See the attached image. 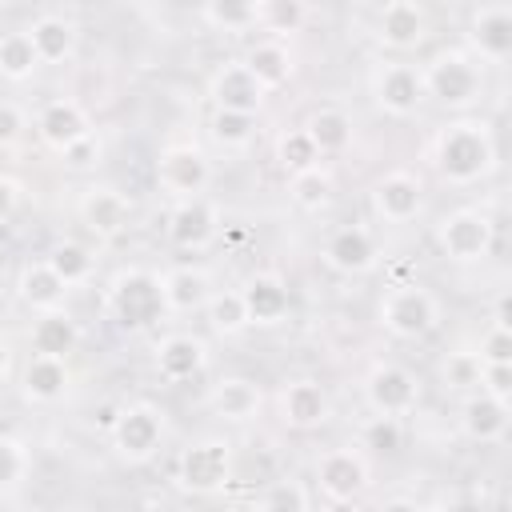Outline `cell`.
I'll return each instance as SVG.
<instances>
[{
  "label": "cell",
  "mask_w": 512,
  "mask_h": 512,
  "mask_svg": "<svg viewBox=\"0 0 512 512\" xmlns=\"http://www.w3.org/2000/svg\"><path fill=\"white\" fill-rule=\"evenodd\" d=\"M496 164V140L484 120H456L436 140V168L452 184H472Z\"/></svg>",
  "instance_id": "obj_1"
},
{
  "label": "cell",
  "mask_w": 512,
  "mask_h": 512,
  "mask_svg": "<svg viewBox=\"0 0 512 512\" xmlns=\"http://www.w3.org/2000/svg\"><path fill=\"white\" fill-rule=\"evenodd\" d=\"M108 312L128 332L152 328L168 312L160 276H152L148 268H124V272H116V280L108 284Z\"/></svg>",
  "instance_id": "obj_2"
},
{
  "label": "cell",
  "mask_w": 512,
  "mask_h": 512,
  "mask_svg": "<svg viewBox=\"0 0 512 512\" xmlns=\"http://www.w3.org/2000/svg\"><path fill=\"white\" fill-rule=\"evenodd\" d=\"M380 320L392 336L400 340H420L436 328L440 320V304L428 288L420 284H400V288H388L384 300H380Z\"/></svg>",
  "instance_id": "obj_3"
},
{
  "label": "cell",
  "mask_w": 512,
  "mask_h": 512,
  "mask_svg": "<svg viewBox=\"0 0 512 512\" xmlns=\"http://www.w3.org/2000/svg\"><path fill=\"white\" fill-rule=\"evenodd\" d=\"M420 80H424V92L448 108H464L480 96V68L464 52H436L420 72Z\"/></svg>",
  "instance_id": "obj_4"
},
{
  "label": "cell",
  "mask_w": 512,
  "mask_h": 512,
  "mask_svg": "<svg viewBox=\"0 0 512 512\" xmlns=\"http://www.w3.org/2000/svg\"><path fill=\"white\" fill-rule=\"evenodd\" d=\"M436 244L448 260L456 264H472V260H484L488 248H492V224L484 212L476 208H456L440 220L436 228Z\"/></svg>",
  "instance_id": "obj_5"
},
{
  "label": "cell",
  "mask_w": 512,
  "mask_h": 512,
  "mask_svg": "<svg viewBox=\"0 0 512 512\" xmlns=\"http://www.w3.org/2000/svg\"><path fill=\"white\" fill-rule=\"evenodd\" d=\"M156 180H160V188L168 196L188 200V196H200L208 188L212 164H208L204 148H196V144H172L156 160Z\"/></svg>",
  "instance_id": "obj_6"
},
{
  "label": "cell",
  "mask_w": 512,
  "mask_h": 512,
  "mask_svg": "<svg viewBox=\"0 0 512 512\" xmlns=\"http://www.w3.org/2000/svg\"><path fill=\"white\" fill-rule=\"evenodd\" d=\"M176 476H180V484H184L188 492H200V496L224 488L228 476H232V452H228V444L216 440V436L196 440L192 448L180 452Z\"/></svg>",
  "instance_id": "obj_7"
},
{
  "label": "cell",
  "mask_w": 512,
  "mask_h": 512,
  "mask_svg": "<svg viewBox=\"0 0 512 512\" xmlns=\"http://www.w3.org/2000/svg\"><path fill=\"white\" fill-rule=\"evenodd\" d=\"M112 440L124 460H148L164 440V416L152 404H128L112 416Z\"/></svg>",
  "instance_id": "obj_8"
},
{
  "label": "cell",
  "mask_w": 512,
  "mask_h": 512,
  "mask_svg": "<svg viewBox=\"0 0 512 512\" xmlns=\"http://www.w3.org/2000/svg\"><path fill=\"white\" fill-rule=\"evenodd\" d=\"M208 96H212V104L224 108V112H248V116H256V112L264 108L268 88L252 76V68H248L244 60H232V64H220V68L212 72Z\"/></svg>",
  "instance_id": "obj_9"
},
{
  "label": "cell",
  "mask_w": 512,
  "mask_h": 512,
  "mask_svg": "<svg viewBox=\"0 0 512 512\" xmlns=\"http://www.w3.org/2000/svg\"><path fill=\"white\" fill-rule=\"evenodd\" d=\"M316 480L324 488V496L332 504H344V500H356L368 484V468H364V456L356 448H332L320 456L316 464Z\"/></svg>",
  "instance_id": "obj_10"
},
{
  "label": "cell",
  "mask_w": 512,
  "mask_h": 512,
  "mask_svg": "<svg viewBox=\"0 0 512 512\" xmlns=\"http://www.w3.org/2000/svg\"><path fill=\"white\" fill-rule=\"evenodd\" d=\"M368 404L372 412H388V416H404L420 404V384L408 368L400 364H380L368 376Z\"/></svg>",
  "instance_id": "obj_11"
},
{
  "label": "cell",
  "mask_w": 512,
  "mask_h": 512,
  "mask_svg": "<svg viewBox=\"0 0 512 512\" xmlns=\"http://www.w3.org/2000/svg\"><path fill=\"white\" fill-rule=\"evenodd\" d=\"M420 100H424V80H420V72L412 64H384L376 72V104L388 116L404 120V116H412L420 108Z\"/></svg>",
  "instance_id": "obj_12"
},
{
  "label": "cell",
  "mask_w": 512,
  "mask_h": 512,
  "mask_svg": "<svg viewBox=\"0 0 512 512\" xmlns=\"http://www.w3.org/2000/svg\"><path fill=\"white\" fill-rule=\"evenodd\" d=\"M216 236V208L204 200V196H188L172 208L168 216V240L184 252H200L208 248Z\"/></svg>",
  "instance_id": "obj_13"
},
{
  "label": "cell",
  "mask_w": 512,
  "mask_h": 512,
  "mask_svg": "<svg viewBox=\"0 0 512 512\" xmlns=\"http://www.w3.org/2000/svg\"><path fill=\"white\" fill-rule=\"evenodd\" d=\"M424 204V192H420V180H412L408 172H388L376 180L372 188V208L380 220L388 224H408Z\"/></svg>",
  "instance_id": "obj_14"
},
{
  "label": "cell",
  "mask_w": 512,
  "mask_h": 512,
  "mask_svg": "<svg viewBox=\"0 0 512 512\" xmlns=\"http://www.w3.org/2000/svg\"><path fill=\"white\" fill-rule=\"evenodd\" d=\"M324 260L344 272V276H360L376 264V240L364 224H348V228H336L324 244Z\"/></svg>",
  "instance_id": "obj_15"
},
{
  "label": "cell",
  "mask_w": 512,
  "mask_h": 512,
  "mask_svg": "<svg viewBox=\"0 0 512 512\" xmlns=\"http://www.w3.org/2000/svg\"><path fill=\"white\" fill-rule=\"evenodd\" d=\"M240 300H244V312H248V324H280L288 316V288L276 272H256L244 280L240 288Z\"/></svg>",
  "instance_id": "obj_16"
},
{
  "label": "cell",
  "mask_w": 512,
  "mask_h": 512,
  "mask_svg": "<svg viewBox=\"0 0 512 512\" xmlns=\"http://www.w3.org/2000/svg\"><path fill=\"white\" fill-rule=\"evenodd\" d=\"M128 216H132V204L116 188H108V184H96V188H88L80 196V220L96 236H104V240L108 236H120L128 228Z\"/></svg>",
  "instance_id": "obj_17"
},
{
  "label": "cell",
  "mask_w": 512,
  "mask_h": 512,
  "mask_svg": "<svg viewBox=\"0 0 512 512\" xmlns=\"http://www.w3.org/2000/svg\"><path fill=\"white\" fill-rule=\"evenodd\" d=\"M280 416L292 428H320L332 416V400L316 380H292L280 392Z\"/></svg>",
  "instance_id": "obj_18"
},
{
  "label": "cell",
  "mask_w": 512,
  "mask_h": 512,
  "mask_svg": "<svg viewBox=\"0 0 512 512\" xmlns=\"http://www.w3.org/2000/svg\"><path fill=\"white\" fill-rule=\"evenodd\" d=\"M204 360H208V348L200 336L176 332V336H164L156 344V368L164 380H192V376H200Z\"/></svg>",
  "instance_id": "obj_19"
},
{
  "label": "cell",
  "mask_w": 512,
  "mask_h": 512,
  "mask_svg": "<svg viewBox=\"0 0 512 512\" xmlns=\"http://www.w3.org/2000/svg\"><path fill=\"white\" fill-rule=\"evenodd\" d=\"M36 128L44 136V144H52L56 152H64L72 140L88 136V116L76 100H48L36 116Z\"/></svg>",
  "instance_id": "obj_20"
},
{
  "label": "cell",
  "mask_w": 512,
  "mask_h": 512,
  "mask_svg": "<svg viewBox=\"0 0 512 512\" xmlns=\"http://www.w3.org/2000/svg\"><path fill=\"white\" fill-rule=\"evenodd\" d=\"M472 44L484 60H508L512 52V12L504 4H488L472 16Z\"/></svg>",
  "instance_id": "obj_21"
},
{
  "label": "cell",
  "mask_w": 512,
  "mask_h": 512,
  "mask_svg": "<svg viewBox=\"0 0 512 512\" xmlns=\"http://www.w3.org/2000/svg\"><path fill=\"white\" fill-rule=\"evenodd\" d=\"M380 40L388 48H416L424 40V12L416 0H388L380 12Z\"/></svg>",
  "instance_id": "obj_22"
},
{
  "label": "cell",
  "mask_w": 512,
  "mask_h": 512,
  "mask_svg": "<svg viewBox=\"0 0 512 512\" xmlns=\"http://www.w3.org/2000/svg\"><path fill=\"white\" fill-rule=\"evenodd\" d=\"M160 284H164V304H168V312H196V308H204L208 296H212L208 272H204V268H192V264L172 268Z\"/></svg>",
  "instance_id": "obj_23"
},
{
  "label": "cell",
  "mask_w": 512,
  "mask_h": 512,
  "mask_svg": "<svg viewBox=\"0 0 512 512\" xmlns=\"http://www.w3.org/2000/svg\"><path fill=\"white\" fill-rule=\"evenodd\" d=\"M208 404H212L216 416H224V420H232V424H244V420H252V416L260 412V388H256L248 376H224V380L212 388Z\"/></svg>",
  "instance_id": "obj_24"
},
{
  "label": "cell",
  "mask_w": 512,
  "mask_h": 512,
  "mask_svg": "<svg viewBox=\"0 0 512 512\" xmlns=\"http://www.w3.org/2000/svg\"><path fill=\"white\" fill-rule=\"evenodd\" d=\"M68 388V364L60 356H32L24 368V396L36 404H56Z\"/></svg>",
  "instance_id": "obj_25"
},
{
  "label": "cell",
  "mask_w": 512,
  "mask_h": 512,
  "mask_svg": "<svg viewBox=\"0 0 512 512\" xmlns=\"http://www.w3.org/2000/svg\"><path fill=\"white\" fill-rule=\"evenodd\" d=\"M460 424H464V432H468L472 440L492 444V440H500V436L508 432V404H504V400H492L488 392H480V396H472V400L464 404Z\"/></svg>",
  "instance_id": "obj_26"
},
{
  "label": "cell",
  "mask_w": 512,
  "mask_h": 512,
  "mask_svg": "<svg viewBox=\"0 0 512 512\" xmlns=\"http://www.w3.org/2000/svg\"><path fill=\"white\" fill-rule=\"evenodd\" d=\"M76 344H80V328H76V320H72L68 312H60V308L44 312V316L32 324V348H36L40 356H60V360H64Z\"/></svg>",
  "instance_id": "obj_27"
},
{
  "label": "cell",
  "mask_w": 512,
  "mask_h": 512,
  "mask_svg": "<svg viewBox=\"0 0 512 512\" xmlns=\"http://www.w3.org/2000/svg\"><path fill=\"white\" fill-rule=\"evenodd\" d=\"M304 132L312 136L320 156H336V152H344L352 144V116L344 108H316L308 116Z\"/></svg>",
  "instance_id": "obj_28"
},
{
  "label": "cell",
  "mask_w": 512,
  "mask_h": 512,
  "mask_svg": "<svg viewBox=\"0 0 512 512\" xmlns=\"http://www.w3.org/2000/svg\"><path fill=\"white\" fill-rule=\"evenodd\" d=\"M28 40H32V48H36L40 64H60V60H68L72 48H76V28H72L68 20H60V16H40V20L28 28Z\"/></svg>",
  "instance_id": "obj_29"
},
{
  "label": "cell",
  "mask_w": 512,
  "mask_h": 512,
  "mask_svg": "<svg viewBox=\"0 0 512 512\" xmlns=\"http://www.w3.org/2000/svg\"><path fill=\"white\" fill-rule=\"evenodd\" d=\"M64 292H68V284L52 272V264H48V260L28 264V268L20 272V300H24V304H32V308H40V312L60 308V304H64Z\"/></svg>",
  "instance_id": "obj_30"
},
{
  "label": "cell",
  "mask_w": 512,
  "mask_h": 512,
  "mask_svg": "<svg viewBox=\"0 0 512 512\" xmlns=\"http://www.w3.org/2000/svg\"><path fill=\"white\" fill-rule=\"evenodd\" d=\"M244 64L252 68V76H256L264 88H280V84L292 76V56H288V48H284L280 40H260V44L244 56Z\"/></svg>",
  "instance_id": "obj_31"
},
{
  "label": "cell",
  "mask_w": 512,
  "mask_h": 512,
  "mask_svg": "<svg viewBox=\"0 0 512 512\" xmlns=\"http://www.w3.org/2000/svg\"><path fill=\"white\" fill-rule=\"evenodd\" d=\"M36 68H40V56H36L28 32H4L0 36V76L28 80Z\"/></svg>",
  "instance_id": "obj_32"
},
{
  "label": "cell",
  "mask_w": 512,
  "mask_h": 512,
  "mask_svg": "<svg viewBox=\"0 0 512 512\" xmlns=\"http://www.w3.org/2000/svg\"><path fill=\"white\" fill-rule=\"evenodd\" d=\"M360 444L368 452H380V456H392L404 448V424L400 416H388V412H376L372 420H364L360 428Z\"/></svg>",
  "instance_id": "obj_33"
},
{
  "label": "cell",
  "mask_w": 512,
  "mask_h": 512,
  "mask_svg": "<svg viewBox=\"0 0 512 512\" xmlns=\"http://www.w3.org/2000/svg\"><path fill=\"white\" fill-rule=\"evenodd\" d=\"M208 320L220 336H236L248 328V312H244V300H240V288L236 292H212L208 296Z\"/></svg>",
  "instance_id": "obj_34"
},
{
  "label": "cell",
  "mask_w": 512,
  "mask_h": 512,
  "mask_svg": "<svg viewBox=\"0 0 512 512\" xmlns=\"http://www.w3.org/2000/svg\"><path fill=\"white\" fill-rule=\"evenodd\" d=\"M204 16L216 28H252L260 20V0H204Z\"/></svg>",
  "instance_id": "obj_35"
},
{
  "label": "cell",
  "mask_w": 512,
  "mask_h": 512,
  "mask_svg": "<svg viewBox=\"0 0 512 512\" xmlns=\"http://www.w3.org/2000/svg\"><path fill=\"white\" fill-rule=\"evenodd\" d=\"M48 264H52V272H56L64 284H80V280H88V272H92L88 248H80V244H72V240L56 244V248L48 252Z\"/></svg>",
  "instance_id": "obj_36"
},
{
  "label": "cell",
  "mask_w": 512,
  "mask_h": 512,
  "mask_svg": "<svg viewBox=\"0 0 512 512\" xmlns=\"http://www.w3.org/2000/svg\"><path fill=\"white\" fill-rule=\"evenodd\" d=\"M212 132H216V140H220V144L240 148V144H248V140H252V132H256V116L216 108V116H212Z\"/></svg>",
  "instance_id": "obj_37"
},
{
  "label": "cell",
  "mask_w": 512,
  "mask_h": 512,
  "mask_svg": "<svg viewBox=\"0 0 512 512\" xmlns=\"http://www.w3.org/2000/svg\"><path fill=\"white\" fill-rule=\"evenodd\" d=\"M316 160H320V152H316V144H312V136H308L304 128L280 136V164H284L288 172H304V168H312Z\"/></svg>",
  "instance_id": "obj_38"
},
{
  "label": "cell",
  "mask_w": 512,
  "mask_h": 512,
  "mask_svg": "<svg viewBox=\"0 0 512 512\" xmlns=\"http://www.w3.org/2000/svg\"><path fill=\"white\" fill-rule=\"evenodd\" d=\"M28 472V448L16 440V436H4L0 432V492L16 488Z\"/></svg>",
  "instance_id": "obj_39"
},
{
  "label": "cell",
  "mask_w": 512,
  "mask_h": 512,
  "mask_svg": "<svg viewBox=\"0 0 512 512\" xmlns=\"http://www.w3.org/2000/svg\"><path fill=\"white\" fill-rule=\"evenodd\" d=\"M328 192H332V180L312 164V168H304V172H292V196L304 204V208H320L324 200H328Z\"/></svg>",
  "instance_id": "obj_40"
},
{
  "label": "cell",
  "mask_w": 512,
  "mask_h": 512,
  "mask_svg": "<svg viewBox=\"0 0 512 512\" xmlns=\"http://www.w3.org/2000/svg\"><path fill=\"white\" fill-rule=\"evenodd\" d=\"M260 20L276 36H288V32H296L304 24V4L300 0H268V4H260Z\"/></svg>",
  "instance_id": "obj_41"
},
{
  "label": "cell",
  "mask_w": 512,
  "mask_h": 512,
  "mask_svg": "<svg viewBox=\"0 0 512 512\" xmlns=\"http://www.w3.org/2000/svg\"><path fill=\"white\" fill-rule=\"evenodd\" d=\"M480 380V356L476 352H456L444 360V384L448 388H472Z\"/></svg>",
  "instance_id": "obj_42"
},
{
  "label": "cell",
  "mask_w": 512,
  "mask_h": 512,
  "mask_svg": "<svg viewBox=\"0 0 512 512\" xmlns=\"http://www.w3.org/2000/svg\"><path fill=\"white\" fill-rule=\"evenodd\" d=\"M476 384L492 400H504L508 404V396H512V364H488V360H480V380Z\"/></svg>",
  "instance_id": "obj_43"
},
{
  "label": "cell",
  "mask_w": 512,
  "mask_h": 512,
  "mask_svg": "<svg viewBox=\"0 0 512 512\" xmlns=\"http://www.w3.org/2000/svg\"><path fill=\"white\" fill-rule=\"evenodd\" d=\"M480 360L488 364H512V328H500L492 324L480 340Z\"/></svg>",
  "instance_id": "obj_44"
},
{
  "label": "cell",
  "mask_w": 512,
  "mask_h": 512,
  "mask_svg": "<svg viewBox=\"0 0 512 512\" xmlns=\"http://www.w3.org/2000/svg\"><path fill=\"white\" fill-rule=\"evenodd\" d=\"M260 504L264 508H292V512H300V508H308V492L296 488V484H288V480H280V484H272L260 496Z\"/></svg>",
  "instance_id": "obj_45"
},
{
  "label": "cell",
  "mask_w": 512,
  "mask_h": 512,
  "mask_svg": "<svg viewBox=\"0 0 512 512\" xmlns=\"http://www.w3.org/2000/svg\"><path fill=\"white\" fill-rule=\"evenodd\" d=\"M60 156H64V164H68V168H88V164H96V156H100V140L88 132V136L72 140Z\"/></svg>",
  "instance_id": "obj_46"
},
{
  "label": "cell",
  "mask_w": 512,
  "mask_h": 512,
  "mask_svg": "<svg viewBox=\"0 0 512 512\" xmlns=\"http://www.w3.org/2000/svg\"><path fill=\"white\" fill-rule=\"evenodd\" d=\"M24 132V116L12 100H0V148H8L16 136Z\"/></svg>",
  "instance_id": "obj_47"
},
{
  "label": "cell",
  "mask_w": 512,
  "mask_h": 512,
  "mask_svg": "<svg viewBox=\"0 0 512 512\" xmlns=\"http://www.w3.org/2000/svg\"><path fill=\"white\" fill-rule=\"evenodd\" d=\"M20 204V184L12 176H0V220H8Z\"/></svg>",
  "instance_id": "obj_48"
},
{
  "label": "cell",
  "mask_w": 512,
  "mask_h": 512,
  "mask_svg": "<svg viewBox=\"0 0 512 512\" xmlns=\"http://www.w3.org/2000/svg\"><path fill=\"white\" fill-rule=\"evenodd\" d=\"M492 324L512 328V308H508V296H500V300H496V320H492Z\"/></svg>",
  "instance_id": "obj_49"
},
{
  "label": "cell",
  "mask_w": 512,
  "mask_h": 512,
  "mask_svg": "<svg viewBox=\"0 0 512 512\" xmlns=\"http://www.w3.org/2000/svg\"><path fill=\"white\" fill-rule=\"evenodd\" d=\"M4 372H8V344L0 340V380H4Z\"/></svg>",
  "instance_id": "obj_50"
}]
</instances>
